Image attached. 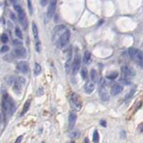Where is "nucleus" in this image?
<instances>
[{
  "label": "nucleus",
  "instance_id": "obj_1",
  "mask_svg": "<svg viewBox=\"0 0 143 143\" xmlns=\"http://www.w3.org/2000/svg\"><path fill=\"white\" fill-rule=\"evenodd\" d=\"M2 108H3V112L5 115H13L14 111V104L7 94H5L3 96Z\"/></svg>",
  "mask_w": 143,
  "mask_h": 143
},
{
  "label": "nucleus",
  "instance_id": "obj_2",
  "mask_svg": "<svg viewBox=\"0 0 143 143\" xmlns=\"http://www.w3.org/2000/svg\"><path fill=\"white\" fill-rule=\"evenodd\" d=\"M128 54H129L130 57L132 61L139 64L141 68H143V52L137 48L131 47L128 50Z\"/></svg>",
  "mask_w": 143,
  "mask_h": 143
},
{
  "label": "nucleus",
  "instance_id": "obj_3",
  "mask_svg": "<svg viewBox=\"0 0 143 143\" xmlns=\"http://www.w3.org/2000/svg\"><path fill=\"white\" fill-rule=\"evenodd\" d=\"M14 10L18 14V20L20 22V23L22 24V26L23 27L24 30H26L27 27H28V21H27V17L24 10L21 7V5H16V4H14Z\"/></svg>",
  "mask_w": 143,
  "mask_h": 143
},
{
  "label": "nucleus",
  "instance_id": "obj_4",
  "mask_svg": "<svg viewBox=\"0 0 143 143\" xmlns=\"http://www.w3.org/2000/svg\"><path fill=\"white\" fill-rule=\"evenodd\" d=\"M70 37H71V33L69 30H64V32L60 35L59 39H58L57 42H56V45H57V47L62 48L64 47V46L66 45L67 43L70 40Z\"/></svg>",
  "mask_w": 143,
  "mask_h": 143
},
{
  "label": "nucleus",
  "instance_id": "obj_5",
  "mask_svg": "<svg viewBox=\"0 0 143 143\" xmlns=\"http://www.w3.org/2000/svg\"><path fill=\"white\" fill-rule=\"evenodd\" d=\"M81 57L79 54H76L74 56V59H73V63L72 64V71H73V74H76L78 71L80 70V67H81Z\"/></svg>",
  "mask_w": 143,
  "mask_h": 143
},
{
  "label": "nucleus",
  "instance_id": "obj_6",
  "mask_svg": "<svg viewBox=\"0 0 143 143\" xmlns=\"http://www.w3.org/2000/svg\"><path fill=\"white\" fill-rule=\"evenodd\" d=\"M71 102L73 106L74 107L76 110H80L81 108V100L80 98V97L77 95L76 93L72 94L71 96Z\"/></svg>",
  "mask_w": 143,
  "mask_h": 143
},
{
  "label": "nucleus",
  "instance_id": "obj_7",
  "mask_svg": "<svg viewBox=\"0 0 143 143\" xmlns=\"http://www.w3.org/2000/svg\"><path fill=\"white\" fill-rule=\"evenodd\" d=\"M56 0H50L49 4H48V7H47V15L48 18H52L55 14L56 12Z\"/></svg>",
  "mask_w": 143,
  "mask_h": 143
},
{
  "label": "nucleus",
  "instance_id": "obj_8",
  "mask_svg": "<svg viewBox=\"0 0 143 143\" xmlns=\"http://www.w3.org/2000/svg\"><path fill=\"white\" fill-rule=\"evenodd\" d=\"M98 93H99L100 98L103 101H108L109 100V94L107 92V90L106 89V87L104 86H100L99 89H98Z\"/></svg>",
  "mask_w": 143,
  "mask_h": 143
},
{
  "label": "nucleus",
  "instance_id": "obj_9",
  "mask_svg": "<svg viewBox=\"0 0 143 143\" xmlns=\"http://www.w3.org/2000/svg\"><path fill=\"white\" fill-rule=\"evenodd\" d=\"M17 70L22 73H27L29 71V64L26 61H21L17 64Z\"/></svg>",
  "mask_w": 143,
  "mask_h": 143
},
{
  "label": "nucleus",
  "instance_id": "obj_10",
  "mask_svg": "<svg viewBox=\"0 0 143 143\" xmlns=\"http://www.w3.org/2000/svg\"><path fill=\"white\" fill-rule=\"evenodd\" d=\"M14 55L16 57L24 58L26 57V55H27L26 49H25L24 47H16L15 49L14 50Z\"/></svg>",
  "mask_w": 143,
  "mask_h": 143
},
{
  "label": "nucleus",
  "instance_id": "obj_11",
  "mask_svg": "<svg viewBox=\"0 0 143 143\" xmlns=\"http://www.w3.org/2000/svg\"><path fill=\"white\" fill-rule=\"evenodd\" d=\"M122 72H123V76H124V78L132 77L135 75V72L129 66H123L122 67Z\"/></svg>",
  "mask_w": 143,
  "mask_h": 143
},
{
  "label": "nucleus",
  "instance_id": "obj_12",
  "mask_svg": "<svg viewBox=\"0 0 143 143\" xmlns=\"http://www.w3.org/2000/svg\"><path fill=\"white\" fill-rule=\"evenodd\" d=\"M76 119H77V115L75 113L73 112H71L69 114V117H68V123H69V128L72 129V128L74 126L75 124V122H76Z\"/></svg>",
  "mask_w": 143,
  "mask_h": 143
},
{
  "label": "nucleus",
  "instance_id": "obj_13",
  "mask_svg": "<svg viewBox=\"0 0 143 143\" xmlns=\"http://www.w3.org/2000/svg\"><path fill=\"white\" fill-rule=\"evenodd\" d=\"M123 86L119 85V84H115L112 87V89H111V95L112 96L118 95L119 93H121L123 91Z\"/></svg>",
  "mask_w": 143,
  "mask_h": 143
},
{
  "label": "nucleus",
  "instance_id": "obj_14",
  "mask_svg": "<svg viewBox=\"0 0 143 143\" xmlns=\"http://www.w3.org/2000/svg\"><path fill=\"white\" fill-rule=\"evenodd\" d=\"M94 90H95V84H94V82H92V81H88L85 84V86H84V90L88 94L92 93Z\"/></svg>",
  "mask_w": 143,
  "mask_h": 143
},
{
  "label": "nucleus",
  "instance_id": "obj_15",
  "mask_svg": "<svg viewBox=\"0 0 143 143\" xmlns=\"http://www.w3.org/2000/svg\"><path fill=\"white\" fill-rule=\"evenodd\" d=\"M13 89H14V91L16 92L17 94H19L22 90V84L19 82L18 80H15L14 82V85H13Z\"/></svg>",
  "mask_w": 143,
  "mask_h": 143
},
{
  "label": "nucleus",
  "instance_id": "obj_16",
  "mask_svg": "<svg viewBox=\"0 0 143 143\" xmlns=\"http://www.w3.org/2000/svg\"><path fill=\"white\" fill-rule=\"evenodd\" d=\"M31 100L30 99V98L25 102V104L23 105V108H22V112H21V116H22L24 114L27 113V111L29 110V108H30V106H31Z\"/></svg>",
  "mask_w": 143,
  "mask_h": 143
},
{
  "label": "nucleus",
  "instance_id": "obj_17",
  "mask_svg": "<svg viewBox=\"0 0 143 143\" xmlns=\"http://www.w3.org/2000/svg\"><path fill=\"white\" fill-rule=\"evenodd\" d=\"M31 27H32V33H33V36H34L35 40L36 39H39V30H38V26L36 25L35 22H32Z\"/></svg>",
  "mask_w": 143,
  "mask_h": 143
},
{
  "label": "nucleus",
  "instance_id": "obj_18",
  "mask_svg": "<svg viewBox=\"0 0 143 143\" xmlns=\"http://www.w3.org/2000/svg\"><path fill=\"white\" fill-rule=\"evenodd\" d=\"M63 30H65V26H64V25H57V26H56L54 28V37L55 36H56V34H57V33H59L61 31H63Z\"/></svg>",
  "mask_w": 143,
  "mask_h": 143
},
{
  "label": "nucleus",
  "instance_id": "obj_19",
  "mask_svg": "<svg viewBox=\"0 0 143 143\" xmlns=\"http://www.w3.org/2000/svg\"><path fill=\"white\" fill-rule=\"evenodd\" d=\"M90 80L92 81V82H96L98 81V73H97L96 70L92 69L90 71Z\"/></svg>",
  "mask_w": 143,
  "mask_h": 143
},
{
  "label": "nucleus",
  "instance_id": "obj_20",
  "mask_svg": "<svg viewBox=\"0 0 143 143\" xmlns=\"http://www.w3.org/2000/svg\"><path fill=\"white\" fill-rule=\"evenodd\" d=\"M81 78L84 80V81H87L88 78H89V73H88V71L86 69V67H83L81 71Z\"/></svg>",
  "mask_w": 143,
  "mask_h": 143
},
{
  "label": "nucleus",
  "instance_id": "obj_21",
  "mask_svg": "<svg viewBox=\"0 0 143 143\" xmlns=\"http://www.w3.org/2000/svg\"><path fill=\"white\" fill-rule=\"evenodd\" d=\"M90 58H91V55L89 51H85V53H84V56H83V62L84 64H88V63H90Z\"/></svg>",
  "mask_w": 143,
  "mask_h": 143
},
{
  "label": "nucleus",
  "instance_id": "obj_22",
  "mask_svg": "<svg viewBox=\"0 0 143 143\" xmlns=\"http://www.w3.org/2000/svg\"><path fill=\"white\" fill-rule=\"evenodd\" d=\"M106 77V79L110 80V81H113V80L116 79V78L118 77V73H117V72H113V73L107 74Z\"/></svg>",
  "mask_w": 143,
  "mask_h": 143
},
{
  "label": "nucleus",
  "instance_id": "obj_23",
  "mask_svg": "<svg viewBox=\"0 0 143 143\" xmlns=\"http://www.w3.org/2000/svg\"><path fill=\"white\" fill-rule=\"evenodd\" d=\"M41 66L39 64H38V63H35V66H34V74L35 75H38L39 74V73H41Z\"/></svg>",
  "mask_w": 143,
  "mask_h": 143
},
{
  "label": "nucleus",
  "instance_id": "obj_24",
  "mask_svg": "<svg viewBox=\"0 0 143 143\" xmlns=\"http://www.w3.org/2000/svg\"><path fill=\"white\" fill-rule=\"evenodd\" d=\"M93 142L94 143L99 142V133H98V130H95L93 132Z\"/></svg>",
  "mask_w": 143,
  "mask_h": 143
},
{
  "label": "nucleus",
  "instance_id": "obj_25",
  "mask_svg": "<svg viewBox=\"0 0 143 143\" xmlns=\"http://www.w3.org/2000/svg\"><path fill=\"white\" fill-rule=\"evenodd\" d=\"M4 59H5V61H7V62H13L14 59V56L13 54H7L5 55V56H4Z\"/></svg>",
  "mask_w": 143,
  "mask_h": 143
},
{
  "label": "nucleus",
  "instance_id": "obj_26",
  "mask_svg": "<svg viewBox=\"0 0 143 143\" xmlns=\"http://www.w3.org/2000/svg\"><path fill=\"white\" fill-rule=\"evenodd\" d=\"M35 48H36V51H37L38 53H40L41 45H40V41H39V39H36L35 40Z\"/></svg>",
  "mask_w": 143,
  "mask_h": 143
},
{
  "label": "nucleus",
  "instance_id": "obj_27",
  "mask_svg": "<svg viewBox=\"0 0 143 143\" xmlns=\"http://www.w3.org/2000/svg\"><path fill=\"white\" fill-rule=\"evenodd\" d=\"M14 33H15V36L18 38L19 39H22V31L20 30V28L16 27L15 30H14Z\"/></svg>",
  "mask_w": 143,
  "mask_h": 143
},
{
  "label": "nucleus",
  "instance_id": "obj_28",
  "mask_svg": "<svg viewBox=\"0 0 143 143\" xmlns=\"http://www.w3.org/2000/svg\"><path fill=\"white\" fill-rule=\"evenodd\" d=\"M13 45L14 46V47H22V42L21 39H14L13 40Z\"/></svg>",
  "mask_w": 143,
  "mask_h": 143
},
{
  "label": "nucleus",
  "instance_id": "obj_29",
  "mask_svg": "<svg viewBox=\"0 0 143 143\" xmlns=\"http://www.w3.org/2000/svg\"><path fill=\"white\" fill-rule=\"evenodd\" d=\"M134 93H135V89H132L131 91H130L129 93L126 95V97H125V102L126 101H129V100L132 98V96H133Z\"/></svg>",
  "mask_w": 143,
  "mask_h": 143
},
{
  "label": "nucleus",
  "instance_id": "obj_30",
  "mask_svg": "<svg viewBox=\"0 0 143 143\" xmlns=\"http://www.w3.org/2000/svg\"><path fill=\"white\" fill-rule=\"evenodd\" d=\"M27 5H28L29 12H30L31 14H33V5H32V3H31V0H27Z\"/></svg>",
  "mask_w": 143,
  "mask_h": 143
},
{
  "label": "nucleus",
  "instance_id": "obj_31",
  "mask_svg": "<svg viewBox=\"0 0 143 143\" xmlns=\"http://www.w3.org/2000/svg\"><path fill=\"white\" fill-rule=\"evenodd\" d=\"M121 82H122V83H123L124 85H130V84L132 83L130 80H128L127 78H124V77L122 78V79H121Z\"/></svg>",
  "mask_w": 143,
  "mask_h": 143
},
{
  "label": "nucleus",
  "instance_id": "obj_32",
  "mask_svg": "<svg viewBox=\"0 0 143 143\" xmlns=\"http://www.w3.org/2000/svg\"><path fill=\"white\" fill-rule=\"evenodd\" d=\"M1 41L3 42V43H7V42H8V36L6 35L5 33L2 34V36H1Z\"/></svg>",
  "mask_w": 143,
  "mask_h": 143
},
{
  "label": "nucleus",
  "instance_id": "obj_33",
  "mask_svg": "<svg viewBox=\"0 0 143 143\" xmlns=\"http://www.w3.org/2000/svg\"><path fill=\"white\" fill-rule=\"evenodd\" d=\"M79 136H80V132L78 131L73 132H72V134H71V137L73 139H77V138H79Z\"/></svg>",
  "mask_w": 143,
  "mask_h": 143
},
{
  "label": "nucleus",
  "instance_id": "obj_34",
  "mask_svg": "<svg viewBox=\"0 0 143 143\" xmlns=\"http://www.w3.org/2000/svg\"><path fill=\"white\" fill-rule=\"evenodd\" d=\"M0 51H1L2 53L9 51V47H8V46H3V47H1V50H0Z\"/></svg>",
  "mask_w": 143,
  "mask_h": 143
},
{
  "label": "nucleus",
  "instance_id": "obj_35",
  "mask_svg": "<svg viewBox=\"0 0 143 143\" xmlns=\"http://www.w3.org/2000/svg\"><path fill=\"white\" fill-rule=\"evenodd\" d=\"M50 0H40V5L41 6H46L47 4H49Z\"/></svg>",
  "mask_w": 143,
  "mask_h": 143
},
{
  "label": "nucleus",
  "instance_id": "obj_36",
  "mask_svg": "<svg viewBox=\"0 0 143 143\" xmlns=\"http://www.w3.org/2000/svg\"><path fill=\"white\" fill-rule=\"evenodd\" d=\"M121 138L122 139H125L126 138V132L124 131H121Z\"/></svg>",
  "mask_w": 143,
  "mask_h": 143
},
{
  "label": "nucleus",
  "instance_id": "obj_37",
  "mask_svg": "<svg viewBox=\"0 0 143 143\" xmlns=\"http://www.w3.org/2000/svg\"><path fill=\"white\" fill-rule=\"evenodd\" d=\"M22 135L19 136V137L16 139V140H15V142L14 143H21V141H22Z\"/></svg>",
  "mask_w": 143,
  "mask_h": 143
},
{
  "label": "nucleus",
  "instance_id": "obj_38",
  "mask_svg": "<svg viewBox=\"0 0 143 143\" xmlns=\"http://www.w3.org/2000/svg\"><path fill=\"white\" fill-rule=\"evenodd\" d=\"M100 124H101V126H103V127H106V122L105 121V120H101V121H100Z\"/></svg>",
  "mask_w": 143,
  "mask_h": 143
},
{
  "label": "nucleus",
  "instance_id": "obj_39",
  "mask_svg": "<svg viewBox=\"0 0 143 143\" xmlns=\"http://www.w3.org/2000/svg\"><path fill=\"white\" fill-rule=\"evenodd\" d=\"M139 131L140 132H143V123H140V126H139Z\"/></svg>",
  "mask_w": 143,
  "mask_h": 143
},
{
  "label": "nucleus",
  "instance_id": "obj_40",
  "mask_svg": "<svg viewBox=\"0 0 143 143\" xmlns=\"http://www.w3.org/2000/svg\"><path fill=\"white\" fill-rule=\"evenodd\" d=\"M10 16H11V18L13 19V20H14V19H15V18H14V14H13L12 12H10Z\"/></svg>",
  "mask_w": 143,
  "mask_h": 143
},
{
  "label": "nucleus",
  "instance_id": "obj_41",
  "mask_svg": "<svg viewBox=\"0 0 143 143\" xmlns=\"http://www.w3.org/2000/svg\"><path fill=\"white\" fill-rule=\"evenodd\" d=\"M85 143H89V140H88L87 138L85 139Z\"/></svg>",
  "mask_w": 143,
  "mask_h": 143
},
{
  "label": "nucleus",
  "instance_id": "obj_42",
  "mask_svg": "<svg viewBox=\"0 0 143 143\" xmlns=\"http://www.w3.org/2000/svg\"><path fill=\"white\" fill-rule=\"evenodd\" d=\"M71 143H75V142H74V141H72Z\"/></svg>",
  "mask_w": 143,
  "mask_h": 143
},
{
  "label": "nucleus",
  "instance_id": "obj_43",
  "mask_svg": "<svg viewBox=\"0 0 143 143\" xmlns=\"http://www.w3.org/2000/svg\"><path fill=\"white\" fill-rule=\"evenodd\" d=\"M42 143H45V142H42Z\"/></svg>",
  "mask_w": 143,
  "mask_h": 143
}]
</instances>
